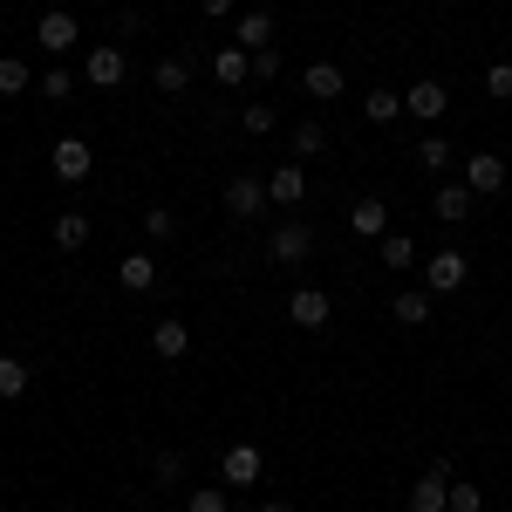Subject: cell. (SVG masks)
<instances>
[{
    "label": "cell",
    "instance_id": "obj_1",
    "mask_svg": "<svg viewBox=\"0 0 512 512\" xmlns=\"http://www.w3.org/2000/svg\"><path fill=\"white\" fill-rule=\"evenodd\" d=\"M465 280H472V260H465L458 246H444V253L424 260V287H431V294H458Z\"/></svg>",
    "mask_w": 512,
    "mask_h": 512
},
{
    "label": "cell",
    "instance_id": "obj_2",
    "mask_svg": "<svg viewBox=\"0 0 512 512\" xmlns=\"http://www.w3.org/2000/svg\"><path fill=\"white\" fill-rule=\"evenodd\" d=\"M35 41L41 48H48V55H69V48H76V14H69V7H48V14H41L35 21Z\"/></svg>",
    "mask_w": 512,
    "mask_h": 512
},
{
    "label": "cell",
    "instance_id": "obj_3",
    "mask_svg": "<svg viewBox=\"0 0 512 512\" xmlns=\"http://www.w3.org/2000/svg\"><path fill=\"white\" fill-rule=\"evenodd\" d=\"M403 110H410V117H424V123H437L444 117V110H451V89H444V82H410V89H403Z\"/></svg>",
    "mask_w": 512,
    "mask_h": 512
},
{
    "label": "cell",
    "instance_id": "obj_4",
    "mask_svg": "<svg viewBox=\"0 0 512 512\" xmlns=\"http://www.w3.org/2000/svg\"><path fill=\"white\" fill-rule=\"evenodd\" d=\"M451 478H458V472H451V465L437 458L431 472H424L417 485H410V512H444V492H451Z\"/></svg>",
    "mask_w": 512,
    "mask_h": 512
},
{
    "label": "cell",
    "instance_id": "obj_5",
    "mask_svg": "<svg viewBox=\"0 0 512 512\" xmlns=\"http://www.w3.org/2000/svg\"><path fill=\"white\" fill-rule=\"evenodd\" d=\"M267 253H274V260H287V267H301V260L315 253V233L287 219V226H274V233H267Z\"/></svg>",
    "mask_w": 512,
    "mask_h": 512
},
{
    "label": "cell",
    "instance_id": "obj_6",
    "mask_svg": "<svg viewBox=\"0 0 512 512\" xmlns=\"http://www.w3.org/2000/svg\"><path fill=\"white\" fill-rule=\"evenodd\" d=\"M219 478H226L233 492H246V485H260V444H233V451L219 458Z\"/></svg>",
    "mask_w": 512,
    "mask_h": 512
},
{
    "label": "cell",
    "instance_id": "obj_7",
    "mask_svg": "<svg viewBox=\"0 0 512 512\" xmlns=\"http://www.w3.org/2000/svg\"><path fill=\"white\" fill-rule=\"evenodd\" d=\"M55 178H69V185H82V178H89V171H96V151H89V144H82V137H62V144H55Z\"/></svg>",
    "mask_w": 512,
    "mask_h": 512
},
{
    "label": "cell",
    "instance_id": "obj_8",
    "mask_svg": "<svg viewBox=\"0 0 512 512\" xmlns=\"http://www.w3.org/2000/svg\"><path fill=\"white\" fill-rule=\"evenodd\" d=\"M308 198V171L301 164H274L267 171V205H301Z\"/></svg>",
    "mask_w": 512,
    "mask_h": 512
},
{
    "label": "cell",
    "instance_id": "obj_9",
    "mask_svg": "<svg viewBox=\"0 0 512 512\" xmlns=\"http://www.w3.org/2000/svg\"><path fill=\"white\" fill-rule=\"evenodd\" d=\"M287 321H294V328H308V335H315V328H328V294H321V287H294Z\"/></svg>",
    "mask_w": 512,
    "mask_h": 512
},
{
    "label": "cell",
    "instance_id": "obj_10",
    "mask_svg": "<svg viewBox=\"0 0 512 512\" xmlns=\"http://www.w3.org/2000/svg\"><path fill=\"white\" fill-rule=\"evenodd\" d=\"M465 185H472V198L499 192V185H506V158H492V151H472V158H465Z\"/></svg>",
    "mask_w": 512,
    "mask_h": 512
},
{
    "label": "cell",
    "instance_id": "obj_11",
    "mask_svg": "<svg viewBox=\"0 0 512 512\" xmlns=\"http://www.w3.org/2000/svg\"><path fill=\"white\" fill-rule=\"evenodd\" d=\"M82 76L96 82V89H117V82H123V48H117V41H103V48H89V62H82Z\"/></svg>",
    "mask_w": 512,
    "mask_h": 512
},
{
    "label": "cell",
    "instance_id": "obj_12",
    "mask_svg": "<svg viewBox=\"0 0 512 512\" xmlns=\"http://www.w3.org/2000/svg\"><path fill=\"white\" fill-rule=\"evenodd\" d=\"M226 212H233V219H260V212H267V185H260V178H233V185H226Z\"/></svg>",
    "mask_w": 512,
    "mask_h": 512
},
{
    "label": "cell",
    "instance_id": "obj_13",
    "mask_svg": "<svg viewBox=\"0 0 512 512\" xmlns=\"http://www.w3.org/2000/svg\"><path fill=\"white\" fill-rule=\"evenodd\" d=\"M301 89H308L315 103H335V96L349 89V76H342L335 62H308V76H301Z\"/></svg>",
    "mask_w": 512,
    "mask_h": 512
},
{
    "label": "cell",
    "instance_id": "obj_14",
    "mask_svg": "<svg viewBox=\"0 0 512 512\" xmlns=\"http://www.w3.org/2000/svg\"><path fill=\"white\" fill-rule=\"evenodd\" d=\"M376 260H383L390 274H410V267H417V239L410 233H383L376 239Z\"/></svg>",
    "mask_w": 512,
    "mask_h": 512
},
{
    "label": "cell",
    "instance_id": "obj_15",
    "mask_svg": "<svg viewBox=\"0 0 512 512\" xmlns=\"http://www.w3.org/2000/svg\"><path fill=\"white\" fill-rule=\"evenodd\" d=\"M151 349H158L164 362H178V355L192 349V328H185V321H178V315H164L158 328H151Z\"/></svg>",
    "mask_w": 512,
    "mask_h": 512
},
{
    "label": "cell",
    "instance_id": "obj_16",
    "mask_svg": "<svg viewBox=\"0 0 512 512\" xmlns=\"http://www.w3.org/2000/svg\"><path fill=\"white\" fill-rule=\"evenodd\" d=\"M390 315L403 321V328H424V321H431V287H403L390 301Z\"/></svg>",
    "mask_w": 512,
    "mask_h": 512
},
{
    "label": "cell",
    "instance_id": "obj_17",
    "mask_svg": "<svg viewBox=\"0 0 512 512\" xmlns=\"http://www.w3.org/2000/svg\"><path fill=\"white\" fill-rule=\"evenodd\" d=\"M117 280H123V294H151V287H158V260H151V253H130L117 267Z\"/></svg>",
    "mask_w": 512,
    "mask_h": 512
},
{
    "label": "cell",
    "instance_id": "obj_18",
    "mask_svg": "<svg viewBox=\"0 0 512 512\" xmlns=\"http://www.w3.org/2000/svg\"><path fill=\"white\" fill-rule=\"evenodd\" d=\"M267 41H274V14H267V7H246V14H239V48L260 55Z\"/></svg>",
    "mask_w": 512,
    "mask_h": 512
},
{
    "label": "cell",
    "instance_id": "obj_19",
    "mask_svg": "<svg viewBox=\"0 0 512 512\" xmlns=\"http://www.w3.org/2000/svg\"><path fill=\"white\" fill-rule=\"evenodd\" d=\"M431 212H437V219H444V226H458V219L472 212V185H437Z\"/></svg>",
    "mask_w": 512,
    "mask_h": 512
},
{
    "label": "cell",
    "instance_id": "obj_20",
    "mask_svg": "<svg viewBox=\"0 0 512 512\" xmlns=\"http://www.w3.org/2000/svg\"><path fill=\"white\" fill-rule=\"evenodd\" d=\"M212 76L226 82V89H239V82L253 76V55H246V48H219V55H212Z\"/></svg>",
    "mask_w": 512,
    "mask_h": 512
},
{
    "label": "cell",
    "instance_id": "obj_21",
    "mask_svg": "<svg viewBox=\"0 0 512 512\" xmlns=\"http://www.w3.org/2000/svg\"><path fill=\"white\" fill-rule=\"evenodd\" d=\"M349 226H355L362 239H383V233H390V212H383V198H362V205L349 212Z\"/></svg>",
    "mask_w": 512,
    "mask_h": 512
},
{
    "label": "cell",
    "instance_id": "obj_22",
    "mask_svg": "<svg viewBox=\"0 0 512 512\" xmlns=\"http://www.w3.org/2000/svg\"><path fill=\"white\" fill-rule=\"evenodd\" d=\"M362 117L369 123H396L403 117V96H396V89H369V96H362Z\"/></svg>",
    "mask_w": 512,
    "mask_h": 512
},
{
    "label": "cell",
    "instance_id": "obj_23",
    "mask_svg": "<svg viewBox=\"0 0 512 512\" xmlns=\"http://www.w3.org/2000/svg\"><path fill=\"white\" fill-rule=\"evenodd\" d=\"M151 82H158L164 96H185V82H192V62H178V55H164L158 69H151Z\"/></svg>",
    "mask_w": 512,
    "mask_h": 512
},
{
    "label": "cell",
    "instance_id": "obj_24",
    "mask_svg": "<svg viewBox=\"0 0 512 512\" xmlns=\"http://www.w3.org/2000/svg\"><path fill=\"white\" fill-rule=\"evenodd\" d=\"M55 246H62V253H82V246H89V219H82V212H62V219H55Z\"/></svg>",
    "mask_w": 512,
    "mask_h": 512
},
{
    "label": "cell",
    "instance_id": "obj_25",
    "mask_svg": "<svg viewBox=\"0 0 512 512\" xmlns=\"http://www.w3.org/2000/svg\"><path fill=\"white\" fill-rule=\"evenodd\" d=\"M444 512H485V492H478L472 478H451V492H444Z\"/></svg>",
    "mask_w": 512,
    "mask_h": 512
},
{
    "label": "cell",
    "instance_id": "obj_26",
    "mask_svg": "<svg viewBox=\"0 0 512 512\" xmlns=\"http://www.w3.org/2000/svg\"><path fill=\"white\" fill-rule=\"evenodd\" d=\"M239 130H246V137H267V130H274V103H246V110H239Z\"/></svg>",
    "mask_w": 512,
    "mask_h": 512
},
{
    "label": "cell",
    "instance_id": "obj_27",
    "mask_svg": "<svg viewBox=\"0 0 512 512\" xmlns=\"http://www.w3.org/2000/svg\"><path fill=\"white\" fill-rule=\"evenodd\" d=\"M28 62H14V55H0V96H21V89H28Z\"/></svg>",
    "mask_w": 512,
    "mask_h": 512
},
{
    "label": "cell",
    "instance_id": "obj_28",
    "mask_svg": "<svg viewBox=\"0 0 512 512\" xmlns=\"http://www.w3.org/2000/svg\"><path fill=\"white\" fill-rule=\"evenodd\" d=\"M417 164H424V171H451V144H444V137H424V144H417Z\"/></svg>",
    "mask_w": 512,
    "mask_h": 512
},
{
    "label": "cell",
    "instance_id": "obj_29",
    "mask_svg": "<svg viewBox=\"0 0 512 512\" xmlns=\"http://www.w3.org/2000/svg\"><path fill=\"white\" fill-rule=\"evenodd\" d=\"M28 390V369H21V355H0V396H21Z\"/></svg>",
    "mask_w": 512,
    "mask_h": 512
},
{
    "label": "cell",
    "instance_id": "obj_30",
    "mask_svg": "<svg viewBox=\"0 0 512 512\" xmlns=\"http://www.w3.org/2000/svg\"><path fill=\"white\" fill-rule=\"evenodd\" d=\"M321 144H328V137H321V123H294V164H301V158H315Z\"/></svg>",
    "mask_w": 512,
    "mask_h": 512
},
{
    "label": "cell",
    "instance_id": "obj_31",
    "mask_svg": "<svg viewBox=\"0 0 512 512\" xmlns=\"http://www.w3.org/2000/svg\"><path fill=\"white\" fill-rule=\"evenodd\" d=\"M41 96H48V103L76 96V76H69V69H48V76H41Z\"/></svg>",
    "mask_w": 512,
    "mask_h": 512
},
{
    "label": "cell",
    "instance_id": "obj_32",
    "mask_svg": "<svg viewBox=\"0 0 512 512\" xmlns=\"http://www.w3.org/2000/svg\"><path fill=\"white\" fill-rule=\"evenodd\" d=\"M151 485H178V478H185V458H178V451H158V465H151Z\"/></svg>",
    "mask_w": 512,
    "mask_h": 512
},
{
    "label": "cell",
    "instance_id": "obj_33",
    "mask_svg": "<svg viewBox=\"0 0 512 512\" xmlns=\"http://www.w3.org/2000/svg\"><path fill=\"white\" fill-rule=\"evenodd\" d=\"M185 512H226V485H205V492H192V499H185Z\"/></svg>",
    "mask_w": 512,
    "mask_h": 512
},
{
    "label": "cell",
    "instance_id": "obj_34",
    "mask_svg": "<svg viewBox=\"0 0 512 512\" xmlns=\"http://www.w3.org/2000/svg\"><path fill=\"white\" fill-rule=\"evenodd\" d=\"M144 226H151V239H171V233H178V219H171V205H151V212H144Z\"/></svg>",
    "mask_w": 512,
    "mask_h": 512
},
{
    "label": "cell",
    "instance_id": "obj_35",
    "mask_svg": "<svg viewBox=\"0 0 512 512\" xmlns=\"http://www.w3.org/2000/svg\"><path fill=\"white\" fill-rule=\"evenodd\" d=\"M485 89H492V96H506V103H512V62H492V69H485Z\"/></svg>",
    "mask_w": 512,
    "mask_h": 512
},
{
    "label": "cell",
    "instance_id": "obj_36",
    "mask_svg": "<svg viewBox=\"0 0 512 512\" xmlns=\"http://www.w3.org/2000/svg\"><path fill=\"white\" fill-rule=\"evenodd\" d=\"M253 76H260V82L280 76V48H260V55H253Z\"/></svg>",
    "mask_w": 512,
    "mask_h": 512
},
{
    "label": "cell",
    "instance_id": "obj_37",
    "mask_svg": "<svg viewBox=\"0 0 512 512\" xmlns=\"http://www.w3.org/2000/svg\"><path fill=\"white\" fill-rule=\"evenodd\" d=\"M198 7H205V14H233V0H198Z\"/></svg>",
    "mask_w": 512,
    "mask_h": 512
},
{
    "label": "cell",
    "instance_id": "obj_38",
    "mask_svg": "<svg viewBox=\"0 0 512 512\" xmlns=\"http://www.w3.org/2000/svg\"><path fill=\"white\" fill-rule=\"evenodd\" d=\"M260 512H294V506H287V499H267V506H260Z\"/></svg>",
    "mask_w": 512,
    "mask_h": 512
}]
</instances>
